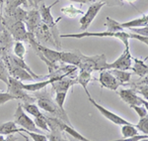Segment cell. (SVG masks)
<instances>
[{"label":"cell","mask_w":148,"mask_h":141,"mask_svg":"<svg viewBox=\"0 0 148 141\" xmlns=\"http://www.w3.org/2000/svg\"><path fill=\"white\" fill-rule=\"evenodd\" d=\"M46 88L40 90V92H34L35 94L34 97L36 99V102H37L38 106H39L40 109H42L44 111L47 112L49 115L61 119V120L64 121L65 123L70 124L71 125L67 113H66L65 111L61 110V109L57 106L54 99H52L51 92H47Z\"/></svg>","instance_id":"6da1fadb"},{"label":"cell","mask_w":148,"mask_h":141,"mask_svg":"<svg viewBox=\"0 0 148 141\" xmlns=\"http://www.w3.org/2000/svg\"><path fill=\"white\" fill-rule=\"evenodd\" d=\"M59 2V0H56V2L51 3V5L47 6L44 2L40 4L39 6V11H40V19H42V22L44 24H46L47 27L51 29L52 35H53V38H54V41H56V48L57 49H61V42H60V39H59V35L58 34V28H57V22L61 19V17L57 18L56 20H54L53 16L51 15V8L52 6H54L56 4H57Z\"/></svg>","instance_id":"7a4b0ae2"},{"label":"cell","mask_w":148,"mask_h":141,"mask_svg":"<svg viewBox=\"0 0 148 141\" xmlns=\"http://www.w3.org/2000/svg\"><path fill=\"white\" fill-rule=\"evenodd\" d=\"M60 38H75V39H83L86 37H97V38H116L123 43L125 47H130V33L121 31V32H108V31H101V32H89V31H82L79 33H72V34H61Z\"/></svg>","instance_id":"3957f363"},{"label":"cell","mask_w":148,"mask_h":141,"mask_svg":"<svg viewBox=\"0 0 148 141\" xmlns=\"http://www.w3.org/2000/svg\"><path fill=\"white\" fill-rule=\"evenodd\" d=\"M107 58L105 54L95 55V56H85L83 55L81 63L78 69L79 71H85L93 73L94 71H104L106 70Z\"/></svg>","instance_id":"277c9868"},{"label":"cell","mask_w":148,"mask_h":141,"mask_svg":"<svg viewBox=\"0 0 148 141\" xmlns=\"http://www.w3.org/2000/svg\"><path fill=\"white\" fill-rule=\"evenodd\" d=\"M1 25H3L9 31V33L12 35L15 41L27 42L29 32L27 31L25 23L22 22V21H15L11 18L3 17Z\"/></svg>","instance_id":"5b68a950"},{"label":"cell","mask_w":148,"mask_h":141,"mask_svg":"<svg viewBox=\"0 0 148 141\" xmlns=\"http://www.w3.org/2000/svg\"><path fill=\"white\" fill-rule=\"evenodd\" d=\"M7 92L9 94L16 97L17 100H21L23 103H27V102H36L35 97H32L28 94V92L23 90L22 88V82L16 80V78L10 76L7 83Z\"/></svg>","instance_id":"8992f818"},{"label":"cell","mask_w":148,"mask_h":141,"mask_svg":"<svg viewBox=\"0 0 148 141\" xmlns=\"http://www.w3.org/2000/svg\"><path fill=\"white\" fill-rule=\"evenodd\" d=\"M14 122L16 125L20 126V128H23L24 130L32 131V132L40 133V130L37 127L34 120L29 117V115L26 113V111L23 109L22 103H19L16 108L15 114H14Z\"/></svg>","instance_id":"52a82bcc"},{"label":"cell","mask_w":148,"mask_h":141,"mask_svg":"<svg viewBox=\"0 0 148 141\" xmlns=\"http://www.w3.org/2000/svg\"><path fill=\"white\" fill-rule=\"evenodd\" d=\"M105 5H106V4H105L104 2H100V1H95L94 3H91V5L89 6L88 10L83 14L82 17H81L79 20L81 32H82V31H86L90 27L93 20L96 18L98 13H99L100 10H101Z\"/></svg>","instance_id":"ba28073f"},{"label":"cell","mask_w":148,"mask_h":141,"mask_svg":"<svg viewBox=\"0 0 148 141\" xmlns=\"http://www.w3.org/2000/svg\"><path fill=\"white\" fill-rule=\"evenodd\" d=\"M131 64H132V55L130 53V47H125L123 54L116 61H114L111 64H107L106 70L128 71L131 69Z\"/></svg>","instance_id":"9c48e42d"},{"label":"cell","mask_w":148,"mask_h":141,"mask_svg":"<svg viewBox=\"0 0 148 141\" xmlns=\"http://www.w3.org/2000/svg\"><path fill=\"white\" fill-rule=\"evenodd\" d=\"M88 99H89V101L91 102V103L95 107H96L97 110L99 111L105 118H107L109 121L113 122L114 124H116V125L121 126V125H123V124H130V123H131V122H130V121L126 120V119L123 118L121 116H120L119 114L114 113V112H113L112 110H110V109L106 108L105 106H101L100 103H98V102L94 99H92V97H88Z\"/></svg>","instance_id":"30bf717a"},{"label":"cell","mask_w":148,"mask_h":141,"mask_svg":"<svg viewBox=\"0 0 148 141\" xmlns=\"http://www.w3.org/2000/svg\"><path fill=\"white\" fill-rule=\"evenodd\" d=\"M2 59L5 61V63L7 64V67H8V71L9 74H10V76L16 78V80L20 81V82H35L37 81V78L35 76H33L29 73L28 71L24 70V69L20 68V67H17L15 65H12L10 62L7 60L6 56L1 57Z\"/></svg>","instance_id":"8fae6325"},{"label":"cell","mask_w":148,"mask_h":141,"mask_svg":"<svg viewBox=\"0 0 148 141\" xmlns=\"http://www.w3.org/2000/svg\"><path fill=\"white\" fill-rule=\"evenodd\" d=\"M34 35H35L36 39H37V41L39 42L40 44L44 43V44H49L53 47H56V41H54L53 35H52L51 29L42 22H40L39 27L35 31Z\"/></svg>","instance_id":"7c38bea8"},{"label":"cell","mask_w":148,"mask_h":141,"mask_svg":"<svg viewBox=\"0 0 148 141\" xmlns=\"http://www.w3.org/2000/svg\"><path fill=\"white\" fill-rule=\"evenodd\" d=\"M62 78H65V76H47V80L44 81H40V82L37 83H22V88L24 90L28 92H40V90L46 88L47 85H51L52 83L56 82V81L60 80Z\"/></svg>","instance_id":"4fadbf2b"},{"label":"cell","mask_w":148,"mask_h":141,"mask_svg":"<svg viewBox=\"0 0 148 141\" xmlns=\"http://www.w3.org/2000/svg\"><path fill=\"white\" fill-rule=\"evenodd\" d=\"M98 82L101 85V88H108L110 90L116 92L119 87H121L120 83L118 82L116 78L114 76L113 74H111L109 70H104L100 72V76L98 78Z\"/></svg>","instance_id":"5bb4252c"},{"label":"cell","mask_w":148,"mask_h":141,"mask_svg":"<svg viewBox=\"0 0 148 141\" xmlns=\"http://www.w3.org/2000/svg\"><path fill=\"white\" fill-rule=\"evenodd\" d=\"M119 95L121 100L128 104L130 106H142L141 104V97L136 94L134 88H123L119 90Z\"/></svg>","instance_id":"9a60e30c"},{"label":"cell","mask_w":148,"mask_h":141,"mask_svg":"<svg viewBox=\"0 0 148 141\" xmlns=\"http://www.w3.org/2000/svg\"><path fill=\"white\" fill-rule=\"evenodd\" d=\"M40 22H42V19H40L39 9L35 8L28 11L27 17H26V20L24 23H25L26 28H27V31L29 33L34 34L35 31L37 30V28L39 27Z\"/></svg>","instance_id":"2e32d148"},{"label":"cell","mask_w":148,"mask_h":141,"mask_svg":"<svg viewBox=\"0 0 148 141\" xmlns=\"http://www.w3.org/2000/svg\"><path fill=\"white\" fill-rule=\"evenodd\" d=\"M83 54L80 51L74 50V51H61L60 52V63H64L66 65H71L75 67H79L81 63Z\"/></svg>","instance_id":"e0dca14e"},{"label":"cell","mask_w":148,"mask_h":141,"mask_svg":"<svg viewBox=\"0 0 148 141\" xmlns=\"http://www.w3.org/2000/svg\"><path fill=\"white\" fill-rule=\"evenodd\" d=\"M74 85H77L76 78L65 76V78H62L56 82L52 83L51 90L54 94H56V92H68L69 88L73 87Z\"/></svg>","instance_id":"ac0fdd59"},{"label":"cell","mask_w":148,"mask_h":141,"mask_svg":"<svg viewBox=\"0 0 148 141\" xmlns=\"http://www.w3.org/2000/svg\"><path fill=\"white\" fill-rule=\"evenodd\" d=\"M25 5L28 7V0H6L2 9V17H9L18 7Z\"/></svg>","instance_id":"d6986e66"},{"label":"cell","mask_w":148,"mask_h":141,"mask_svg":"<svg viewBox=\"0 0 148 141\" xmlns=\"http://www.w3.org/2000/svg\"><path fill=\"white\" fill-rule=\"evenodd\" d=\"M47 119V123H49V127L51 129L49 136H47V139L49 141H66L63 136V132L58 128V126L53 122L51 115H46Z\"/></svg>","instance_id":"ffe728a7"},{"label":"cell","mask_w":148,"mask_h":141,"mask_svg":"<svg viewBox=\"0 0 148 141\" xmlns=\"http://www.w3.org/2000/svg\"><path fill=\"white\" fill-rule=\"evenodd\" d=\"M6 58L12 64V65H15V66H17V67H20V68L24 69V70L28 71L29 73H30L33 76H35L37 80H40V78H47V76H39V75H37V74H35L34 72L31 70L30 67H29L27 64H26L25 60L18 58V57H16L14 54H8L6 56Z\"/></svg>","instance_id":"44dd1931"},{"label":"cell","mask_w":148,"mask_h":141,"mask_svg":"<svg viewBox=\"0 0 148 141\" xmlns=\"http://www.w3.org/2000/svg\"><path fill=\"white\" fill-rule=\"evenodd\" d=\"M20 133L21 135L23 133V128H19L14 121H6V122H0V134L2 135H9V134H16ZM24 137L27 139L26 136ZM28 140V139H27Z\"/></svg>","instance_id":"7402d4cb"},{"label":"cell","mask_w":148,"mask_h":141,"mask_svg":"<svg viewBox=\"0 0 148 141\" xmlns=\"http://www.w3.org/2000/svg\"><path fill=\"white\" fill-rule=\"evenodd\" d=\"M132 61L134 65H133V67H131L130 70L132 71L134 75H136L139 78H143V76L148 75V66L145 64L144 60H140L132 57Z\"/></svg>","instance_id":"603a6c76"},{"label":"cell","mask_w":148,"mask_h":141,"mask_svg":"<svg viewBox=\"0 0 148 141\" xmlns=\"http://www.w3.org/2000/svg\"><path fill=\"white\" fill-rule=\"evenodd\" d=\"M76 81H77V85H80L83 88V90H85L87 97H91V94H90L89 90L87 88V85L92 81V73L85 71H79V74H78L77 78H76Z\"/></svg>","instance_id":"cb8c5ba5"},{"label":"cell","mask_w":148,"mask_h":141,"mask_svg":"<svg viewBox=\"0 0 148 141\" xmlns=\"http://www.w3.org/2000/svg\"><path fill=\"white\" fill-rule=\"evenodd\" d=\"M111 74H113L114 78L118 80L121 85H130L131 80V73L128 71H120V70H109Z\"/></svg>","instance_id":"d4e9b609"},{"label":"cell","mask_w":148,"mask_h":141,"mask_svg":"<svg viewBox=\"0 0 148 141\" xmlns=\"http://www.w3.org/2000/svg\"><path fill=\"white\" fill-rule=\"evenodd\" d=\"M121 133L123 135V138H130L138 134V130L135 127V124H123L121 127Z\"/></svg>","instance_id":"484cf974"},{"label":"cell","mask_w":148,"mask_h":141,"mask_svg":"<svg viewBox=\"0 0 148 141\" xmlns=\"http://www.w3.org/2000/svg\"><path fill=\"white\" fill-rule=\"evenodd\" d=\"M105 26L107 27V30L108 32H121V31H125L123 27H121V23L116 21L114 19H112L110 17L106 18V23H105Z\"/></svg>","instance_id":"4316f807"},{"label":"cell","mask_w":148,"mask_h":141,"mask_svg":"<svg viewBox=\"0 0 148 141\" xmlns=\"http://www.w3.org/2000/svg\"><path fill=\"white\" fill-rule=\"evenodd\" d=\"M22 106H23L24 110L27 112V113L31 114L32 116H34V117H37V116H39L42 113V112L40 111V108L38 106L37 103H35V102H27V103H23Z\"/></svg>","instance_id":"83f0119b"},{"label":"cell","mask_w":148,"mask_h":141,"mask_svg":"<svg viewBox=\"0 0 148 141\" xmlns=\"http://www.w3.org/2000/svg\"><path fill=\"white\" fill-rule=\"evenodd\" d=\"M34 122L37 125V127L39 128L40 130H44L46 132H51V129L49 127V123H47V119L46 114L42 113L40 115L37 116V117H34Z\"/></svg>","instance_id":"f1b7e54d"},{"label":"cell","mask_w":148,"mask_h":141,"mask_svg":"<svg viewBox=\"0 0 148 141\" xmlns=\"http://www.w3.org/2000/svg\"><path fill=\"white\" fill-rule=\"evenodd\" d=\"M61 13H63L65 16H67L69 18H75L77 17L78 15H83V11L80 10V9L76 8L74 5H68L66 7H63V8H61Z\"/></svg>","instance_id":"f546056e"},{"label":"cell","mask_w":148,"mask_h":141,"mask_svg":"<svg viewBox=\"0 0 148 141\" xmlns=\"http://www.w3.org/2000/svg\"><path fill=\"white\" fill-rule=\"evenodd\" d=\"M13 54L20 59H24L26 54V46L22 41H15L12 47Z\"/></svg>","instance_id":"4dcf8cb0"},{"label":"cell","mask_w":148,"mask_h":141,"mask_svg":"<svg viewBox=\"0 0 148 141\" xmlns=\"http://www.w3.org/2000/svg\"><path fill=\"white\" fill-rule=\"evenodd\" d=\"M9 78H10V74L8 71V67L3 59L0 57V81H2L4 83H8Z\"/></svg>","instance_id":"1f68e13d"},{"label":"cell","mask_w":148,"mask_h":141,"mask_svg":"<svg viewBox=\"0 0 148 141\" xmlns=\"http://www.w3.org/2000/svg\"><path fill=\"white\" fill-rule=\"evenodd\" d=\"M27 14H28L27 10L21 8V7H18V8L12 13V15L9 16L8 18H11L15 21H22V22H25L26 17H27Z\"/></svg>","instance_id":"d6a6232c"},{"label":"cell","mask_w":148,"mask_h":141,"mask_svg":"<svg viewBox=\"0 0 148 141\" xmlns=\"http://www.w3.org/2000/svg\"><path fill=\"white\" fill-rule=\"evenodd\" d=\"M135 127L143 134L148 135V115L143 118H140L139 121L135 124Z\"/></svg>","instance_id":"836d02e7"},{"label":"cell","mask_w":148,"mask_h":141,"mask_svg":"<svg viewBox=\"0 0 148 141\" xmlns=\"http://www.w3.org/2000/svg\"><path fill=\"white\" fill-rule=\"evenodd\" d=\"M66 97H67V92H56V97L53 99L56 103L57 104V106L63 111H65V109H64V102H65Z\"/></svg>","instance_id":"e575fe53"},{"label":"cell","mask_w":148,"mask_h":141,"mask_svg":"<svg viewBox=\"0 0 148 141\" xmlns=\"http://www.w3.org/2000/svg\"><path fill=\"white\" fill-rule=\"evenodd\" d=\"M23 133H26L32 138L33 141H49L47 139V136L42 134V133H37V132H32V131H28V130H24Z\"/></svg>","instance_id":"d590c367"},{"label":"cell","mask_w":148,"mask_h":141,"mask_svg":"<svg viewBox=\"0 0 148 141\" xmlns=\"http://www.w3.org/2000/svg\"><path fill=\"white\" fill-rule=\"evenodd\" d=\"M15 99H16V97H14V95H12L11 94H9L8 92H0V106L6 103V102H8V101H11V100H15Z\"/></svg>","instance_id":"8d00e7d4"},{"label":"cell","mask_w":148,"mask_h":141,"mask_svg":"<svg viewBox=\"0 0 148 141\" xmlns=\"http://www.w3.org/2000/svg\"><path fill=\"white\" fill-rule=\"evenodd\" d=\"M134 90L136 92L137 94L141 95L142 99L148 100V85H139V87H135Z\"/></svg>","instance_id":"74e56055"},{"label":"cell","mask_w":148,"mask_h":141,"mask_svg":"<svg viewBox=\"0 0 148 141\" xmlns=\"http://www.w3.org/2000/svg\"><path fill=\"white\" fill-rule=\"evenodd\" d=\"M130 31V33L132 34H136L139 36H142V37H148V26H145V27H140V28H131V29H128Z\"/></svg>","instance_id":"f35d334b"},{"label":"cell","mask_w":148,"mask_h":141,"mask_svg":"<svg viewBox=\"0 0 148 141\" xmlns=\"http://www.w3.org/2000/svg\"><path fill=\"white\" fill-rule=\"evenodd\" d=\"M130 107L132 109H134V111L137 113V115L139 116V118H143L148 115V111L146 110V108H145L143 106H132Z\"/></svg>","instance_id":"ab89813d"},{"label":"cell","mask_w":148,"mask_h":141,"mask_svg":"<svg viewBox=\"0 0 148 141\" xmlns=\"http://www.w3.org/2000/svg\"><path fill=\"white\" fill-rule=\"evenodd\" d=\"M130 39H135V40H137V41L142 42L143 44H145L146 46H148V37H142V36L130 33ZM145 60H148V56L145 58ZM145 60H144V61H145Z\"/></svg>","instance_id":"60d3db41"},{"label":"cell","mask_w":148,"mask_h":141,"mask_svg":"<svg viewBox=\"0 0 148 141\" xmlns=\"http://www.w3.org/2000/svg\"><path fill=\"white\" fill-rule=\"evenodd\" d=\"M148 85V75L143 76V78H140L138 81L132 83V85H134V88L139 87V85Z\"/></svg>","instance_id":"b9f144b4"},{"label":"cell","mask_w":148,"mask_h":141,"mask_svg":"<svg viewBox=\"0 0 148 141\" xmlns=\"http://www.w3.org/2000/svg\"><path fill=\"white\" fill-rule=\"evenodd\" d=\"M18 137L14 134H9V135H2L0 134V141H17Z\"/></svg>","instance_id":"7bdbcfd3"},{"label":"cell","mask_w":148,"mask_h":141,"mask_svg":"<svg viewBox=\"0 0 148 141\" xmlns=\"http://www.w3.org/2000/svg\"><path fill=\"white\" fill-rule=\"evenodd\" d=\"M68 1L74 2V3H79V4H89V3H94L96 0H68Z\"/></svg>","instance_id":"ee69618b"},{"label":"cell","mask_w":148,"mask_h":141,"mask_svg":"<svg viewBox=\"0 0 148 141\" xmlns=\"http://www.w3.org/2000/svg\"><path fill=\"white\" fill-rule=\"evenodd\" d=\"M141 104L145 107V108H146V110L148 111V100L142 99V97H141Z\"/></svg>","instance_id":"f6af8a7d"},{"label":"cell","mask_w":148,"mask_h":141,"mask_svg":"<svg viewBox=\"0 0 148 141\" xmlns=\"http://www.w3.org/2000/svg\"><path fill=\"white\" fill-rule=\"evenodd\" d=\"M97 1H100V2H104L105 4H108L109 1H111V0H97Z\"/></svg>","instance_id":"bcb514c9"},{"label":"cell","mask_w":148,"mask_h":141,"mask_svg":"<svg viewBox=\"0 0 148 141\" xmlns=\"http://www.w3.org/2000/svg\"><path fill=\"white\" fill-rule=\"evenodd\" d=\"M123 1H125V2H127V3H131L132 4L134 1H136V0H123Z\"/></svg>","instance_id":"7dc6e473"},{"label":"cell","mask_w":148,"mask_h":141,"mask_svg":"<svg viewBox=\"0 0 148 141\" xmlns=\"http://www.w3.org/2000/svg\"><path fill=\"white\" fill-rule=\"evenodd\" d=\"M139 141H148V138H144V139H142V140H139Z\"/></svg>","instance_id":"c3c4849f"},{"label":"cell","mask_w":148,"mask_h":141,"mask_svg":"<svg viewBox=\"0 0 148 141\" xmlns=\"http://www.w3.org/2000/svg\"><path fill=\"white\" fill-rule=\"evenodd\" d=\"M146 18H147V20H148V14H146Z\"/></svg>","instance_id":"681fc988"},{"label":"cell","mask_w":148,"mask_h":141,"mask_svg":"<svg viewBox=\"0 0 148 141\" xmlns=\"http://www.w3.org/2000/svg\"><path fill=\"white\" fill-rule=\"evenodd\" d=\"M66 141H69V140H66ZM74 141H77V140H74Z\"/></svg>","instance_id":"f907efd6"}]
</instances>
